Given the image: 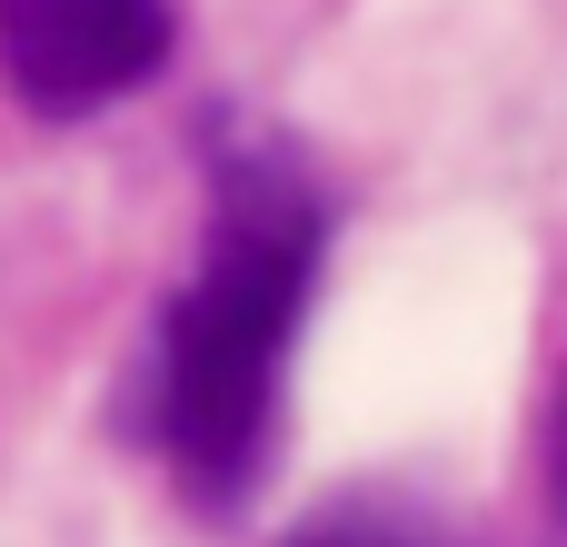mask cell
Instances as JSON below:
<instances>
[{"label":"cell","instance_id":"cell-4","mask_svg":"<svg viewBox=\"0 0 567 547\" xmlns=\"http://www.w3.org/2000/svg\"><path fill=\"white\" fill-rule=\"evenodd\" d=\"M538 528H548V547H567V369L538 419Z\"/></svg>","mask_w":567,"mask_h":547},{"label":"cell","instance_id":"cell-3","mask_svg":"<svg viewBox=\"0 0 567 547\" xmlns=\"http://www.w3.org/2000/svg\"><path fill=\"white\" fill-rule=\"evenodd\" d=\"M279 547H458L419 498H379V488H349V498H329V508H309L299 528Z\"/></svg>","mask_w":567,"mask_h":547},{"label":"cell","instance_id":"cell-1","mask_svg":"<svg viewBox=\"0 0 567 547\" xmlns=\"http://www.w3.org/2000/svg\"><path fill=\"white\" fill-rule=\"evenodd\" d=\"M329 269V179L309 149L249 110L199 120V259L159 299L120 438L159 458V478L229 528L269 458H279V409H289V349Z\"/></svg>","mask_w":567,"mask_h":547},{"label":"cell","instance_id":"cell-2","mask_svg":"<svg viewBox=\"0 0 567 547\" xmlns=\"http://www.w3.org/2000/svg\"><path fill=\"white\" fill-rule=\"evenodd\" d=\"M169 0H0V80L40 120H90L169 70Z\"/></svg>","mask_w":567,"mask_h":547}]
</instances>
